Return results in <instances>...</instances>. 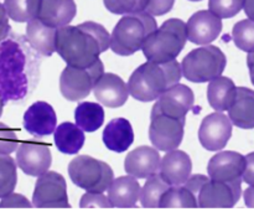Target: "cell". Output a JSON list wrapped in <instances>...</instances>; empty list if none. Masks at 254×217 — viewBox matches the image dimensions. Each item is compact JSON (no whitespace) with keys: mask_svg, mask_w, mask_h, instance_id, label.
<instances>
[{"mask_svg":"<svg viewBox=\"0 0 254 217\" xmlns=\"http://www.w3.org/2000/svg\"><path fill=\"white\" fill-rule=\"evenodd\" d=\"M36 56L14 39L0 42V97L4 102L21 101L36 83Z\"/></svg>","mask_w":254,"mask_h":217,"instance_id":"cell-1","label":"cell"},{"mask_svg":"<svg viewBox=\"0 0 254 217\" xmlns=\"http://www.w3.org/2000/svg\"><path fill=\"white\" fill-rule=\"evenodd\" d=\"M181 77V65L176 60L165 64L146 61L131 73L129 94L140 102L156 101L166 89L179 83Z\"/></svg>","mask_w":254,"mask_h":217,"instance_id":"cell-2","label":"cell"},{"mask_svg":"<svg viewBox=\"0 0 254 217\" xmlns=\"http://www.w3.org/2000/svg\"><path fill=\"white\" fill-rule=\"evenodd\" d=\"M56 52L69 66L88 67L104 52L101 42L81 26L66 25L57 29Z\"/></svg>","mask_w":254,"mask_h":217,"instance_id":"cell-3","label":"cell"},{"mask_svg":"<svg viewBox=\"0 0 254 217\" xmlns=\"http://www.w3.org/2000/svg\"><path fill=\"white\" fill-rule=\"evenodd\" d=\"M158 29L154 16L145 11L123 15L111 35V49L121 56H130L143 49L149 35Z\"/></svg>","mask_w":254,"mask_h":217,"instance_id":"cell-4","label":"cell"},{"mask_svg":"<svg viewBox=\"0 0 254 217\" xmlns=\"http://www.w3.org/2000/svg\"><path fill=\"white\" fill-rule=\"evenodd\" d=\"M186 41V24L181 19L173 17L149 35L141 50L148 61L165 64L176 60Z\"/></svg>","mask_w":254,"mask_h":217,"instance_id":"cell-5","label":"cell"},{"mask_svg":"<svg viewBox=\"0 0 254 217\" xmlns=\"http://www.w3.org/2000/svg\"><path fill=\"white\" fill-rule=\"evenodd\" d=\"M227 59L222 50L213 45H203L192 50L181 62V72L188 81L205 83L222 76Z\"/></svg>","mask_w":254,"mask_h":217,"instance_id":"cell-6","label":"cell"},{"mask_svg":"<svg viewBox=\"0 0 254 217\" xmlns=\"http://www.w3.org/2000/svg\"><path fill=\"white\" fill-rule=\"evenodd\" d=\"M72 183L88 193H104L114 179L111 166L88 155H78L68 164Z\"/></svg>","mask_w":254,"mask_h":217,"instance_id":"cell-7","label":"cell"},{"mask_svg":"<svg viewBox=\"0 0 254 217\" xmlns=\"http://www.w3.org/2000/svg\"><path fill=\"white\" fill-rule=\"evenodd\" d=\"M103 73L104 65L99 59L88 67L67 65L60 77V91L67 101H82L89 96L96 82Z\"/></svg>","mask_w":254,"mask_h":217,"instance_id":"cell-8","label":"cell"},{"mask_svg":"<svg viewBox=\"0 0 254 217\" xmlns=\"http://www.w3.org/2000/svg\"><path fill=\"white\" fill-rule=\"evenodd\" d=\"M32 206L39 209L71 208L67 195L66 180L56 171H46L37 176L32 194Z\"/></svg>","mask_w":254,"mask_h":217,"instance_id":"cell-9","label":"cell"},{"mask_svg":"<svg viewBox=\"0 0 254 217\" xmlns=\"http://www.w3.org/2000/svg\"><path fill=\"white\" fill-rule=\"evenodd\" d=\"M186 118H173L165 114H151L149 138L154 148L161 151L178 149L184 139Z\"/></svg>","mask_w":254,"mask_h":217,"instance_id":"cell-10","label":"cell"},{"mask_svg":"<svg viewBox=\"0 0 254 217\" xmlns=\"http://www.w3.org/2000/svg\"><path fill=\"white\" fill-rule=\"evenodd\" d=\"M242 178L231 183L208 179L198 193V208L231 209L238 203L242 193Z\"/></svg>","mask_w":254,"mask_h":217,"instance_id":"cell-11","label":"cell"},{"mask_svg":"<svg viewBox=\"0 0 254 217\" xmlns=\"http://www.w3.org/2000/svg\"><path fill=\"white\" fill-rule=\"evenodd\" d=\"M232 122L223 112L205 117L198 129V141L208 151L222 150L232 137Z\"/></svg>","mask_w":254,"mask_h":217,"instance_id":"cell-12","label":"cell"},{"mask_svg":"<svg viewBox=\"0 0 254 217\" xmlns=\"http://www.w3.org/2000/svg\"><path fill=\"white\" fill-rule=\"evenodd\" d=\"M195 96L190 87L176 83L166 89L154 103L151 114H165L173 118H186L193 107Z\"/></svg>","mask_w":254,"mask_h":217,"instance_id":"cell-13","label":"cell"},{"mask_svg":"<svg viewBox=\"0 0 254 217\" xmlns=\"http://www.w3.org/2000/svg\"><path fill=\"white\" fill-rule=\"evenodd\" d=\"M16 165L29 176H40L49 171L52 163L49 145L40 142L27 141L16 149Z\"/></svg>","mask_w":254,"mask_h":217,"instance_id":"cell-14","label":"cell"},{"mask_svg":"<svg viewBox=\"0 0 254 217\" xmlns=\"http://www.w3.org/2000/svg\"><path fill=\"white\" fill-rule=\"evenodd\" d=\"M222 31V19L210 10L195 12L186 22L188 41L196 45H210Z\"/></svg>","mask_w":254,"mask_h":217,"instance_id":"cell-15","label":"cell"},{"mask_svg":"<svg viewBox=\"0 0 254 217\" xmlns=\"http://www.w3.org/2000/svg\"><path fill=\"white\" fill-rule=\"evenodd\" d=\"M245 166V155L237 151H220L208 161V178L223 183H231L242 178Z\"/></svg>","mask_w":254,"mask_h":217,"instance_id":"cell-16","label":"cell"},{"mask_svg":"<svg viewBox=\"0 0 254 217\" xmlns=\"http://www.w3.org/2000/svg\"><path fill=\"white\" fill-rule=\"evenodd\" d=\"M92 91L97 101L109 108L124 106L129 98L128 84L121 77L111 72H104Z\"/></svg>","mask_w":254,"mask_h":217,"instance_id":"cell-17","label":"cell"},{"mask_svg":"<svg viewBox=\"0 0 254 217\" xmlns=\"http://www.w3.org/2000/svg\"><path fill=\"white\" fill-rule=\"evenodd\" d=\"M57 127V116L51 104L37 101L24 114V128L31 136L41 138L50 136Z\"/></svg>","mask_w":254,"mask_h":217,"instance_id":"cell-18","label":"cell"},{"mask_svg":"<svg viewBox=\"0 0 254 217\" xmlns=\"http://www.w3.org/2000/svg\"><path fill=\"white\" fill-rule=\"evenodd\" d=\"M160 154L154 146L141 145L131 150L124 160V169L128 175L136 179H146L159 173Z\"/></svg>","mask_w":254,"mask_h":217,"instance_id":"cell-19","label":"cell"},{"mask_svg":"<svg viewBox=\"0 0 254 217\" xmlns=\"http://www.w3.org/2000/svg\"><path fill=\"white\" fill-rule=\"evenodd\" d=\"M191 170L192 161L190 155L178 149L166 151L159 166V174L170 186L183 185L191 175Z\"/></svg>","mask_w":254,"mask_h":217,"instance_id":"cell-20","label":"cell"},{"mask_svg":"<svg viewBox=\"0 0 254 217\" xmlns=\"http://www.w3.org/2000/svg\"><path fill=\"white\" fill-rule=\"evenodd\" d=\"M77 5L74 0H41L37 19L51 27L66 26L74 19Z\"/></svg>","mask_w":254,"mask_h":217,"instance_id":"cell-21","label":"cell"},{"mask_svg":"<svg viewBox=\"0 0 254 217\" xmlns=\"http://www.w3.org/2000/svg\"><path fill=\"white\" fill-rule=\"evenodd\" d=\"M140 184L131 175L113 179L108 188V199L112 208H135L140 195Z\"/></svg>","mask_w":254,"mask_h":217,"instance_id":"cell-22","label":"cell"},{"mask_svg":"<svg viewBox=\"0 0 254 217\" xmlns=\"http://www.w3.org/2000/svg\"><path fill=\"white\" fill-rule=\"evenodd\" d=\"M56 27L44 24L37 17L26 25V39L30 46L42 56H51L56 52Z\"/></svg>","mask_w":254,"mask_h":217,"instance_id":"cell-23","label":"cell"},{"mask_svg":"<svg viewBox=\"0 0 254 217\" xmlns=\"http://www.w3.org/2000/svg\"><path fill=\"white\" fill-rule=\"evenodd\" d=\"M228 118L238 128H254V91L247 87H237L235 101L228 108Z\"/></svg>","mask_w":254,"mask_h":217,"instance_id":"cell-24","label":"cell"},{"mask_svg":"<svg viewBox=\"0 0 254 217\" xmlns=\"http://www.w3.org/2000/svg\"><path fill=\"white\" fill-rule=\"evenodd\" d=\"M134 142V132L128 119L119 117L107 124L103 132V143L109 150L124 153Z\"/></svg>","mask_w":254,"mask_h":217,"instance_id":"cell-25","label":"cell"},{"mask_svg":"<svg viewBox=\"0 0 254 217\" xmlns=\"http://www.w3.org/2000/svg\"><path fill=\"white\" fill-rule=\"evenodd\" d=\"M237 93L235 82L225 76L210 81L207 87V99L210 106L217 112L228 111Z\"/></svg>","mask_w":254,"mask_h":217,"instance_id":"cell-26","label":"cell"},{"mask_svg":"<svg viewBox=\"0 0 254 217\" xmlns=\"http://www.w3.org/2000/svg\"><path fill=\"white\" fill-rule=\"evenodd\" d=\"M55 144L64 154H77L84 144V132L77 124L64 122L54 132Z\"/></svg>","mask_w":254,"mask_h":217,"instance_id":"cell-27","label":"cell"},{"mask_svg":"<svg viewBox=\"0 0 254 217\" xmlns=\"http://www.w3.org/2000/svg\"><path fill=\"white\" fill-rule=\"evenodd\" d=\"M74 121L83 132L87 133L96 132L103 124V107L94 102H81L74 109Z\"/></svg>","mask_w":254,"mask_h":217,"instance_id":"cell-28","label":"cell"},{"mask_svg":"<svg viewBox=\"0 0 254 217\" xmlns=\"http://www.w3.org/2000/svg\"><path fill=\"white\" fill-rule=\"evenodd\" d=\"M159 208L163 209H196L198 208L197 198L184 185L170 186L161 196Z\"/></svg>","mask_w":254,"mask_h":217,"instance_id":"cell-29","label":"cell"},{"mask_svg":"<svg viewBox=\"0 0 254 217\" xmlns=\"http://www.w3.org/2000/svg\"><path fill=\"white\" fill-rule=\"evenodd\" d=\"M169 188L170 185L161 178L159 173L146 178L145 184L140 189V195H139L141 206L146 209L159 208L161 196Z\"/></svg>","mask_w":254,"mask_h":217,"instance_id":"cell-30","label":"cell"},{"mask_svg":"<svg viewBox=\"0 0 254 217\" xmlns=\"http://www.w3.org/2000/svg\"><path fill=\"white\" fill-rule=\"evenodd\" d=\"M41 0H4L5 7L9 19L15 22H29L39 14Z\"/></svg>","mask_w":254,"mask_h":217,"instance_id":"cell-31","label":"cell"},{"mask_svg":"<svg viewBox=\"0 0 254 217\" xmlns=\"http://www.w3.org/2000/svg\"><path fill=\"white\" fill-rule=\"evenodd\" d=\"M17 184L16 161L7 154H0V199L12 193Z\"/></svg>","mask_w":254,"mask_h":217,"instance_id":"cell-32","label":"cell"},{"mask_svg":"<svg viewBox=\"0 0 254 217\" xmlns=\"http://www.w3.org/2000/svg\"><path fill=\"white\" fill-rule=\"evenodd\" d=\"M233 42L240 50L245 52L254 51V20H241L233 26Z\"/></svg>","mask_w":254,"mask_h":217,"instance_id":"cell-33","label":"cell"},{"mask_svg":"<svg viewBox=\"0 0 254 217\" xmlns=\"http://www.w3.org/2000/svg\"><path fill=\"white\" fill-rule=\"evenodd\" d=\"M108 11L116 15H128L145 10L148 0H103Z\"/></svg>","mask_w":254,"mask_h":217,"instance_id":"cell-34","label":"cell"},{"mask_svg":"<svg viewBox=\"0 0 254 217\" xmlns=\"http://www.w3.org/2000/svg\"><path fill=\"white\" fill-rule=\"evenodd\" d=\"M245 0H208V10L221 17L230 19L243 9Z\"/></svg>","mask_w":254,"mask_h":217,"instance_id":"cell-35","label":"cell"},{"mask_svg":"<svg viewBox=\"0 0 254 217\" xmlns=\"http://www.w3.org/2000/svg\"><path fill=\"white\" fill-rule=\"evenodd\" d=\"M19 146V139L16 133L6 124L0 122V154L10 155Z\"/></svg>","mask_w":254,"mask_h":217,"instance_id":"cell-36","label":"cell"},{"mask_svg":"<svg viewBox=\"0 0 254 217\" xmlns=\"http://www.w3.org/2000/svg\"><path fill=\"white\" fill-rule=\"evenodd\" d=\"M79 26H81L82 29L91 32V34L101 42L104 51H106L107 49H109V46H111V35H109V32L107 31L106 27H104L103 25L94 21H86L83 22V24H79Z\"/></svg>","mask_w":254,"mask_h":217,"instance_id":"cell-37","label":"cell"},{"mask_svg":"<svg viewBox=\"0 0 254 217\" xmlns=\"http://www.w3.org/2000/svg\"><path fill=\"white\" fill-rule=\"evenodd\" d=\"M79 206L81 208H112L108 196L104 195L103 193H88V191L81 198Z\"/></svg>","mask_w":254,"mask_h":217,"instance_id":"cell-38","label":"cell"},{"mask_svg":"<svg viewBox=\"0 0 254 217\" xmlns=\"http://www.w3.org/2000/svg\"><path fill=\"white\" fill-rule=\"evenodd\" d=\"M32 204L21 194L14 191L0 199V209H30Z\"/></svg>","mask_w":254,"mask_h":217,"instance_id":"cell-39","label":"cell"},{"mask_svg":"<svg viewBox=\"0 0 254 217\" xmlns=\"http://www.w3.org/2000/svg\"><path fill=\"white\" fill-rule=\"evenodd\" d=\"M174 4L175 0H148L144 11L150 14L151 16H161L171 11Z\"/></svg>","mask_w":254,"mask_h":217,"instance_id":"cell-40","label":"cell"},{"mask_svg":"<svg viewBox=\"0 0 254 217\" xmlns=\"http://www.w3.org/2000/svg\"><path fill=\"white\" fill-rule=\"evenodd\" d=\"M208 179H210L208 176L201 175V174H196V175L189 176V179L183 184V185L185 186L186 189H189V190H190L191 193L197 198L201 188H202V185L208 180Z\"/></svg>","mask_w":254,"mask_h":217,"instance_id":"cell-41","label":"cell"},{"mask_svg":"<svg viewBox=\"0 0 254 217\" xmlns=\"http://www.w3.org/2000/svg\"><path fill=\"white\" fill-rule=\"evenodd\" d=\"M246 158V166L242 174V180L246 181L248 185L254 186V151L247 154Z\"/></svg>","mask_w":254,"mask_h":217,"instance_id":"cell-42","label":"cell"},{"mask_svg":"<svg viewBox=\"0 0 254 217\" xmlns=\"http://www.w3.org/2000/svg\"><path fill=\"white\" fill-rule=\"evenodd\" d=\"M10 34V24H9V16H7L6 11H5L4 5L0 2V42L7 37Z\"/></svg>","mask_w":254,"mask_h":217,"instance_id":"cell-43","label":"cell"},{"mask_svg":"<svg viewBox=\"0 0 254 217\" xmlns=\"http://www.w3.org/2000/svg\"><path fill=\"white\" fill-rule=\"evenodd\" d=\"M245 204L247 208L254 209V186L250 185V188L245 191Z\"/></svg>","mask_w":254,"mask_h":217,"instance_id":"cell-44","label":"cell"},{"mask_svg":"<svg viewBox=\"0 0 254 217\" xmlns=\"http://www.w3.org/2000/svg\"><path fill=\"white\" fill-rule=\"evenodd\" d=\"M243 9H245V12L248 16V19L254 20V0H245Z\"/></svg>","mask_w":254,"mask_h":217,"instance_id":"cell-45","label":"cell"},{"mask_svg":"<svg viewBox=\"0 0 254 217\" xmlns=\"http://www.w3.org/2000/svg\"><path fill=\"white\" fill-rule=\"evenodd\" d=\"M247 66H248V70H250V76H251V79H252V83L254 84V51L248 52Z\"/></svg>","mask_w":254,"mask_h":217,"instance_id":"cell-46","label":"cell"},{"mask_svg":"<svg viewBox=\"0 0 254 217\" xmlns=\"http://www.w3.org/2000/svg\"><path fill=\"white\" fill-rule=\"evenodd\" d=\"M4 103H5V102L2 101V98H1V97H0V117H1L2 109H4Z\"/></svg>","mask_w":254,"mask_h":217,"instance_id":"cell-47","label":"cell"},{"mask_svg":"<svg viewBox=\"0 0 254 217\" xmlns=\"http://www.w3.org/2000/svg\"><path fill=\"white\" fill-rule=\"evenodd\" d=\"M189 1H201V0H189Z\"/></svg>","mask_w":254,"mask_h":217,"instance_id":"cell-48","label":"cell"}]
</instances>
